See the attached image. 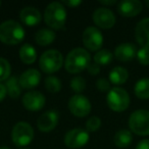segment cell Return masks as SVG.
<instances>
[{
    "label": "cell",
    "instance_id": "6",
    "mask_svg": "<svg viewBox=\"0 0 149 149\" xmlns=\"http://www.w3.org/2000/svg\"><path fill=\"white\" fill-rule=\"evenodd\" d=\"M108 107L116 112L126 110L130 105V96L128 92L123 88H112L107 93L106 97Z\"/></svg>",
    "mask_w": 149,
    "mask_h": 149
},
{
    "label": "cell",
    "instance_id": "2",
    "mask_svg": "<svg viewBox=\"0 0 149 149\" xmlns=\"http://www.w3.org/2000/svg\"><path fill=\"white\" fill-rule=\"evenodd\" d=\"M25 38L23 26L13 19L3 22L0 25V41L7 45L19 44Z\"/></svg>",
    "mask_w": 149,
    "mask_h": 149
},
{
    "label": "cell",
    "instance_id": "25",
    "mask_svg": "<svg viewBox=\"0 0 149 149\" xmlns=\"http://www.w3.org/2000/svg\"><path fill=\"white\" fill-rule=\"evenodd\" d=\"M113 58L112 53L107 49H100L99 51H97V53L94 55V62L96 64H98L99 66L102 65H107L108 63H110Z\"/></svg>",
    "mask_w": 149,
    "mask_h": 149
},
{
    "label": "cell",
    "instance_id": "37",
    "mask_svg": "<svg viewBox=\"0 0 149 149\" xmlns=\"http://www.w3.org/2000/svg\"><path fill=\"white\" fill-rule=\"evenodd\" d=\"M0 149H9L8 147H6V146H1L0 147Z\"/></svg>",
    "mask_w": 149,
    "mask_h": 149
},
{
    "label": "cell",
    "instance_id": "39",
    "mask_svg": "<svg viewBox=\"0 0 149 149\" xmlns=\"http://www.w3.org/2000/svg\"><path fill=\"white\" fill-rule=\"evenodd\" d=\"M0 6H1V1H0Z\"/></svg>",
    "mask_w": 149,
    "mask_h": 149
},
{
    "label": "cell",
    "instance_id": "22",
    "mask_svg": "<svg viewBox=\"0 0 149 149\" xmlns=\"http://www.w3.org/2000/svg\"><path fill=\"white\" fill-rule=\"evenodd\" d=\"M55 33L50 29H41L36 33L35 41L40 46H47L55 40Z\"/></svg>",
    "mask_w": 149,
    "mask_h": 149
},
{
    "label": "cell",
    "instance_id": "9",
    "mask_svg": "<svg viewBox=\"0 0 149 149\" xmlns=\"http://www.w3.org/2000/svg\"><path fill=\"white\" fill-rule=\"evenodd\" d=\"M68 109L74 116L84 118L91 111V102L86 96L76 94L68 101Z\"/></svg>",
    "mask_w": 149,
    "mask_h": 149
},
{
    "label": "cell",
    "instance_id": "21",
    "mask_svg": "<svg viewBox=\"0 0 149 149\" xmlns=\"http://www.w3.org/2000/svg\"><path fill=\"white\" fill-rule=\"evenodd\" d=\"M132 140H133L132 133L129 130H126V129L118 131L113 137L114 144L118 148H127L132 143Z\"/></svg>",
    "mask_w": 149,
    "mask_h": 149
},
{
    "label": "cell",
    "instance_id": "34",
    "mask_svg": "<svg viewBox=\"0 0 149 149\" xmlns=\"http://www.w3.org/2000/svg\"><path fill=\"white\" fill-rule=\"evenodd\" d=\"M61 3L68 7H77L78 5L82 4V1H80V0H70V1H62Z\"/></svg>",
    "mask_w": 149,
    "mask_h": 149
},
{
    "label": "cell",
    "instance_id": "28",
    "mask_svg": "<svg viewBox=\"0 0 149 149\" xmlns=\"http://www.w3.org/2000/svg\"><path fill=\"white\" fill-rule=\"evenodd\" d=\"M70 88L77 94H81L86 89V81L83 77H74L70 80Z\"/></svg>",
    "mask_w": 149,
    "mask_h": 149
},
{
    "label": "cell",
    "instance_id": "8",
    "mask_svg": "<svg viewBox=\"0 0 149 149\" xmlns=\"http://www.w3.org/2000/svg\"><path fill=\"white\" fill-rule=\"evenodd\" d=\"M89 133L87 130L76 128L66 132L64 136V144L72 149H79L85 146L89 141Z\"/></svg>",
    "mask_w": 149,
    "mask_h": 149
},
{
    "label": "cell",
    "instance_id": "12",
    "mask_svg": "<svg viewBox=\"0 0 149 149\" xmlns=\"http://www.w3.org/2000/svg\"><path fill=\"white\" fill-rule=\"evenodd\" d=\"M22 102L26 109L31 110V111H38L44 107L46 99L45 96L40 92L30 91L24 95Z\"/></svg>",
    "mask_w": 149,
    "mask_h": 149
},
{
    "label": "cell",
    "instance_id": "18",
    "mask_svg": "<svg viewBox=\"0 0 149 149\" xmlns=\"http://www.w3.org/2000/svg\"><path fill=\"white\" fill-rule=\"evenodd\" d=\"M137 48L132 43L120 44L114 50V56L120 61H130L136 56Z\"/></svg>",
    "mask_w": 149,
    "mask_h": 149
},
{
    "label": "cell",
    "instance_id": "5",
    "mask_svg": "<svg viewBox=\"0 0 149 149\" xmlns=\"http://www.w3.org/2000/svg\"><path fill=\"white\" fill-rule=\"evenodd\" d=\"M129 127L133 133L139 136L149 135V110L138 109L132 112L129 118Z\"/></svg>",
    "mask_w": 149,
    "mask_h": 149
},
{
    "label": "cell",
    "instance_id": "1",
    "mask_svg": "<svg viewBox=\"0 0 149 149\" xmlns=\"http://www.w3.org/2000/svg\"><path fill=\"white\" fill-rule=\"evenodd\" d=\"M91 61L89 52L84 48H74L66 55L64 68L70 74H79L88 68Z\"/></svg>",
    "mask_w": 149,
    "mask_h": 149
},
{
    "label": "cell",
    "instance_id": "4",
    "mask_svg": "<svg viewBox=\"0 0 149 149\" xmlns=\"http://www.w3.org/2000/svg\"><path fill=\"white\" fill-rule=\"evenodd\" d=\"M40 68L46 74H53L63 65V56L58 50L50 49L41 55L39 60Z\"/></svg>",
    "mask_w": 149,
    "mask_h": 149
},
{
    "label": "cell",
    "instance_id": "26",
    "mask_svg": "<svg viewBox=\"0 0 149 149\" xmlns=\"http://www.w3.org/2000/svg\"><path fill=\"white\" fill-rule=\"evenodd\" d=\"M45 88L51 93H57L61 90V82L58 78L50 76L45 80Z\"/></svg>",
    "mask_w": 149,
    "mask_h": 149
},
{
    "label": "cell",
    "instance_id": "10",
    "mask_svg": "<svg viewBox=\"0 0 149 149\" xmlns=\"http://www.w3.org/2000/svg\"><path fill=\"white\" fill-rule=\"evenodd\" d=\"M82 39L85 47L90 51H99L103 44L102 33L95 27H88L84 31Z\"/></svg>",
    "mask_w": 149,
    "mask_h": 149
},
{
    "label": "cell",
    "instance_id": "3",
    "mask_svg": "<svg viewBox=\"0 0 149 149\" xmlns=\"http://www.w3.org/2000/svg\"><path fill=\"white\" fill-rule=\"evenodd\" d=\"M44 21L51 29H62L66 21V10L63 4L60 2H52L48 4L44 13Z\"/></svg>",
    "mask_w": 149,
    "mask_h": 149
},
{
    "label": "cell",
    "instance_id": "15",
    "mask_svg": "<svg viewBox=\"0 0 149 149\" xmlns=\"http://www.w3.org/2000/svg\"><path fill=\"white\" fill-rule=\"evenodd\" d=\"M19 17L23 24H25L28 27H34L37 26L41 22L42 15L39 9L33 6L24 7L19 13Z\"/></svg>",
    "mask_w": 149,
    "mask_h": 149
},
{
    "label": "cell",
    "instance_id": "31",
    "mask_svg": "<svg viewBox=\"0 0 149 149\" xmlns=\"http://www.w3.org/2000/svg\"><path fill=\"white\" fill-rule=\"evenodd\" d=\"M96 87L100 92H109L110 91V83L104 78L97 80L96 82Z\"/></svg>",
    "mask_w": 149,
    "mask_h": 149
},
{
    "label": "cell",
    "instance_id": "23",
    "mask_svg": "<svg viewBox=\"0 0 149 149\" xmlns=\"http://www.w3.org/2000/svg\"><path fill=\"white\" fill-rule=\"evenodd\" d=\"M135 95L139 99H149V79L148 78H142L138 80L134 87Z\"/></svg>",
    "mask_w": 149,
    "mask_h": 149
},
{
    "label": "cell",
    "instance_id": "14",
    "mask_svg": "<svg viewBox=\"0 0 149 149\" xmlns=\"http://www.w3.org/2000/svg\"><path fill=\"white\" fill-rule=\"evenodd\" d=\"M118 13L125 17H134L142 11L143 5L139 0H123L118 3Z\"/></svg>",
    "mask_w": 149,
    "mask_h": 149
},
{
    "label": "cell",
    "instance_id": "33",
    "mask_svg": "<svg viewBox=\"0 0 149 149\" xmlns=\"http://www.w3.org/2000/svg\"><path fill=\"white\" fill-rule=\"evenodd\" d=\"M135 149H149V139H143L137 144Z\"/></svg>",
    "mask_w": 149,
    "mask_h": 149
},
{
    "label": "cell",
    "instance_id": "32",
    "mask_svg": "<svg viewBox=\"0 0 149 149\" xmlns=\"http://www.w3.org/2000/svg\"><path fill=\"white\" fill-rule=\"evenodd\" d=\"M88 72H89L90 74H92V76H95V74H98L100 72V66L98 65V64H96L95 62H93V63H90L89 66H88Z\"/></svg>",
    "mask_w": 149,
    "mask_h": 149
},
{
    "label": "cell",
    "instance_id": "30",
    "mask_svg": "<svg viewBox=\"0 0 149 149\" xmlns=\"http://www.w3.org/2000/svg\"><path fill=\"white\" fill-rule=\"evenodd\" d=\"M101 126V120L98 116H91L86 123V130L88 132H96Z\"/></svg>",
    "mask_w": 149,
    "mask_h": 149
},
{
    "label": "cell",
    "instance_id": "40",
    "mask_svg": "<svg viewBox=\"0 0 149 149\" xmlns=\"http://www.w3.org/2000/svg\"><path fill=\"white\" fill-rule=\"evenodd\" d=\"M23 149H26V148H23Z\"/></svg>",
    "mask_w": 149,
    "mask_h": 149
},
{
    "label": "cell",
    "instance_id": "16",
    "mask_svg": "<svg viewBox=\"0 0 149 149\" xmlns=\"http://www.w3.org/2000/svg\"><path fill=\"white\" fill-rule=\"evenodd\" d=\"M135 37L141 47L149 48V17L141 19L137 24L135 29Z\"/></svg>",
    "mask_w": 149,
    "mask_h": 149
},
{
    "label": "cell",
    "instance_id": "35",
    "mask_svg": "<svg viewBox=\"0 0 149 149\" xmlns=\"http://www.w3.org/2000/svg\"><path fill=\"white\" fill-rule=\"evenodd\" d=\"M6 94H7V89L5 87V85L0 83V101H2L4 99Z\"/></svg>",
    "mask_w": 149,
    "mask_h": 149
},
{
    "label": "cell",
    "instance_id": "29",
    "mask_svg": "<svg viewBox=\"0 0 149 149\" xmlns=\"http://www.w3.org/2000/svg\"><path fill=\"white\" fill-rule=\"evenodd\" d=\"M137 59L143 65H148L149 64V48L148 47H141L137 51Z\"/></svg>",
    "mask_w": 149,
    "mask_h": 149
},
{
    "label": "cell",
    "instance_id": "17",
    "mask_svg": "<svg viewBox=\"0 0 149 149\" xmlns=\"http://www.w3.org/2000/svg\"><path fill=\"white\" fill-rule=\"evenodd\" d=\"M40 79H41V74H40L39 70H35V68H30V70H27L21 74V77L19 78V81L22 88L32 89L39 84Z\"/></svg>",
    "mask_w": 149,
    "mask_h": 149
},
{
    "label": "cell",
    "instance_id": "38",
    "mask_svg": "<svg viewBox=\"0 0 149 149\" xmlns=\"http://www.w3.org/2000/svg\"><path fill=\"white\" fill-rule=\"evenodd\" d=\"M145 3H146V5L149 7V0H147V1H146V2H145Z\"/></svg>",
    "mask_w": 149,
    "mask_h": 149
},
{
    "label": "cell",
    "instance_id": "19",
    "mask_svg": "<svg viewBox=\"0 0 149 149\" xmlns=\"http://www.w3.org/2000/svg\"><path fill=\"white\" fill-rule=\"evenodd\" d=\"M19 58L26 64H32L37 59V51L31 44H24L19 49Z\"/></svg>",
    "mask_w": 149,
    "mask_h": 149
},
{
    "label": "cell",
    "instance_id": "13",
    "mask_svg": "<svg viewBox=\"0 0 149 149\" xmlns=\"http://www.w3.org/2000/svg\"><path fill=\"white\" fill-rule=\"evenodd\" d=\"M58 123V113L54 110H48V111L42 113L37 120V127L41 132L48 133L54 130Z\"/></svg>",
    "mask_w": 149,
    "mask_h": 149
},
{
    "label": "cell",
    "instance_id": "11",
    "mask_svg": "<svg viewBox=\"0 0 149 149\" xmlns=\"http://www.w3.org/2000/svg\"><path fill=\"white\" fill-rule=\"evenodd\" d=\"M93 22L101 29H110L116 25V15L106 7H99L93 13Z\"/></svg>",
    "mask_w": 149,
    "mask_h": 149
},
{
    "label": "cell",
    "instance_id": "7",
    "mask_svg": "<svg viewBox=\"0 0 149 149\" xmlns=\"http://www.w3.org/2000/svg\"><path fill=\"white\" fill-rule=\"evenodd\" d=\"M34 138V130L30 124L26 122H19L15 125L11 132V139L13 144L19 147H25L32 142Z\"/></svg>",
    "mask_w": 149,
    "mask_h": 149
},
{
    "label": "cell",
    "instance_id": "36",
    "mask_svg": "<svg viewBox=\"0 0 149 149\" xmlns=\"http://www.w3.org/2000/svg\"><path fill=\"white\" fill-rule=\"evenodd\" d=\"M99 2L103 5H113L116 3V0H109V1H108V0H100Z\"/></svg>",
    "mask_w": 149,
    "mask_h": 149
},
{
    "label": "cell",
    "instance_id": "24",
    "mask_svg": "<svg viewBox=\"0 0 149 149\" xmlns=\"http://www.w3.org/2000/svg\"><path fill=\"white\" fill-rule=\"evenodd\" d=\"M5 87L7 89V94L10 96V98L17 99L21 96L22 87L19 85V81L17 77H15V76L9 77V79L5 83Z\"/></svg>",
    "mask_w": 149,
    "mask_h": 149
},
{
    "label": "cell",
    "instance_id": "27",
    "mask_svg": "<svg viewBox=\"0 0 149 149\" xmlns=\"http://www.w3.org/2000/svg\"><path fill=\"white\" fill-rule=\"evenodd\" d=\"M11 68L10 63L7 59L0 57V82L7 81L10 76Z\"/></svg>",
    "mask_w": 149,
    "mask_h": 149
},
{
    "label": "cell",
    "instance_id": "20",
    "mask_svg": "<svg viewBox=\"0 0 149 149\" xmlns=\"http://www.w3.org/2000/svg\"><path fill=\"white\" fill-rule=\"evenodd\" d=\"M129 78V72L125 68L116 66L109 72V81L114 85H123Z\"/></svg>",
    "mask_w": 149,
    "mask_h": 149
}]
</instances>
